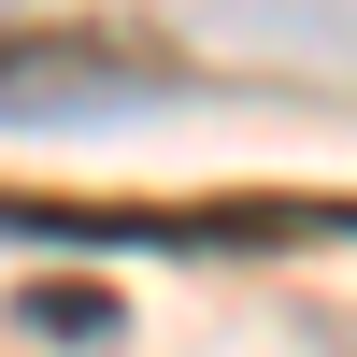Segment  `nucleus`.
<instances>
[{"mask_svg": "<svg viewBox=\"0 0 357 357\" xmlns=\"http://www.w3.org/2000/svg\"><path fill=\"white\" fill-rule=\"evenodd\" d=\"M186 57L158 29L100 15H0V114H100V100H172Z\"/></svg>", "mask_w": 357, "mask_h": 357, "instance_id": "1", "label": "nucleus"}, {"mask_svg": "<svg viewBox=\"0 0 357 357\" xmlns=\"http://www.w3.org/2000/svg\"><path fill=\"white\" fill-rule=\"evenodd\" d=\"M15 314H29V329H86V343H100V329H114V286H29Z\"/></svg>", "mask_w": 357, "mask_h": 357, "instance_id": "2", "label": "nucleus"}]
</instances>
